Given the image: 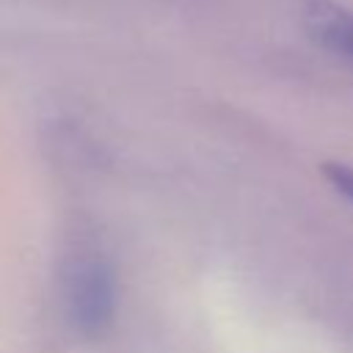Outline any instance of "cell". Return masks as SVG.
<instances>
[{
	"label": "cell",
	"instance_id": "obj_1",
	"mask_svg": "<svg viewBox=\"0 0 353 353\" xmlns=\"http://www.w3.org/2000/svg\"><path fill=\"white\" fill-rule=\"evenodd\" d=\"M61 303L69 325L99 339L116 317V273L94 240H74L61 262Z\"/></svg>",
	"mask_w": 353,
	"mask_h": 353
},
{
	"label": "cell",
	"instance_id": "obj_2",
	"mask_svg": "<svg viewBox=\"0 0 353 353\" xmlns=\"http://www.w3.org/2000/svg\"><path fill=\"white\" fill-rule=\"evenodd\" d=\"M303 28L334 58L353 66V11L334 0H306Z\"/></svg>",
	"mask_w": 353,
	"mask_h": 353
},
{
	"label": "cell",
	"instance_id": "obj_3",
	"mask_svg": "<svg viewBox=\"0 0 353 353\" xmlns=\"http://www.w3.org/2000/svg\"><path fill=\"white\" fill-rule=\"evenodd\" d=\"M323 171H325V176H328V182H331L345 199L353 201V168L345 165V163H325Z\"/></svg>",
	"mask_w": 353,
	"mask_h": 353
}]
</instances>
